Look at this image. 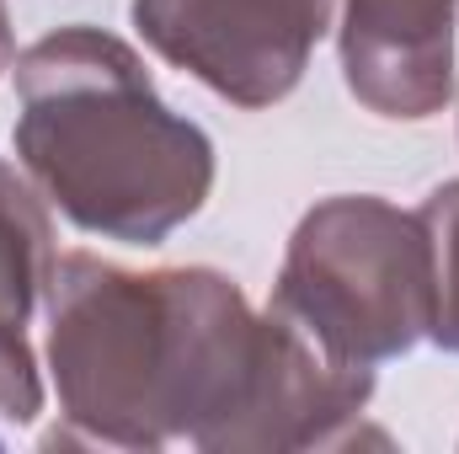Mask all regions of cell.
<instances>
[{"instance_id":"obj_3","label":"cell","mask_w":459,"mask_h":454,"mask_svg":"<svg viewBox=\"0 0 459 454\" xmlns=\"http://www.w3.org/2000/svg\"><path fill=\"white\" fill-rule=\"evenodd\" d=\"M273 310L352 369L411 353L433 332V251L422 220L374 193L316 204L289 240Z\"/></svg>"},{"instance_id":"obj_6","label":"cell","mask_w":459,"mask_h":454,"mask_svg":"<svg viewBox=\"0 0 459 454\" xmlns=\"http://www.w3.org/2000/svg\"><path fill=\"white\" fill-rule=\"evenodd\" d=\"M54 278V230L32 188L0 161V417L27 428L43 412V374L27 342Z\"/></svg>"},{"instance_id":"obj_5","label":"cell","mask_w":459,"mask_h":454,"mask_svg":"<svg viewBox=\"0 0 459 454\" xmlns=\"http://www.w3.org/2000/svg\"><path fill=\"white\" fill-rule=\"evenodd\" d=\"M459 0H347L342 75L379 118H433L455 92Z\"/></svg>"},{"instance_id":"obj_7","label":"cell","mask_w":459,"mask_h":454,"mask_svg":"<svg viewBox=\"0 0 459 454\" xmlns=\"http://www.w3.org/2000/svg\"><path fill=\"white\" fill-rule=\"evenodd\" d=\"M433 251V332L444 353H459V182H444L417 209Z\"/></svg>"},{"instance_id":"obj_4","label":"cell","mask_w":459,"mask_h":454,"mask_svg":"<svg viewBox=\"0 0 459 454\" xmlns=\"http://www.w3.org/2000/svg\"><path fill=\"white\" fill-rule=\"evenodd\" d=\"M326 22L332 0H134L144 43L235 108L283 102Z\"/></svg>"},{"instance_id":"obj_8","label":"cell","mask_w":459,"mask_h":454,"mask_svg":"<svg viewBox=\"0 0 459 454\" xmlns=\"http://www.w3.org/2000/svg\"><path fill=\"white\" fill-rule=\"evenodd\" d=\"M11 65V22H5V5H0V70Z\"/></svg>"},{"instance_id":"obj_2","label":"cell","mask_w":459,"mask_h":454,"mask_svg":"<svg viewBox=\"0 0 459 454\" xmlns=\"http://www.w3.org/2000/svg\"><path fill=\"white\" fill-rule=\"evenodd\" d=\"M16 155L86 235L160 246L214 188V144L102 27H59L16 59Z\"/></svg>"},{"instance_id":"obj_1","label":"cell","mask_w":459,"mask_h":454,"mask_svg":"<svg viewBox=\"0 0 459 454\" xmlns=\"http://www.w3.org/2000/svg\"><path fill=\"white\" fill-rule=\"evenodd\" d=\"M48 374L59 428L81 450L155 454L193 444L230 454L256 396L267 316L214 267L128 273L70 251L48 278Z\"/></svg>"}]
</instances>
